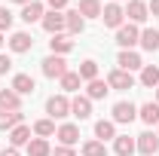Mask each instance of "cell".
<instances>
[{
    "instance_id": "1",
    "label": "cell",
    "mask_w": 159,
    "mask_h": 156,
    "mask_svg": "<svg viewBox=\"0 0 159 156\" xmlns=\"http://www.w3.org/2000/svg\"><path fill=\"white\" fill-rule=\"evenodd\" d=\"M40 71H43V77H49V80H61L67 74V61H64V55H46L40 61Z\"/></svg>"
},
{
    "instance_id": "2",
    "label": "cell",
    "mask_w": 159,
    "mask_h": 156,
    "mask_svg": "<svg viewBox=\"0 0 159 156\" xmlns=\"http://www.w3.org/2000/svg\"><path fill=\"white\" fill-rule=\"evenodd\" d=\"M101 21H104V28L119 31V28L125 25V9H122L119 3H107V6L101 9Z\"/></svg>"
},
{
    "instance_id": "3",
    "label": "cell",
    "mask_w": 159,
    "mask_h": 156,
    "mask_svg": "<svg viewBox=\"0 0 159 156\" xmlns=\"http://www.w3.org/2000/svg\"><path fill=\"white\" fill-rule=\"evenodd\" d=\"M46 113H49V119H64V117H70V98H67V95H52V98H46Z\"/></svg>"
},
{
    "instance_id": "4",
    "label": "cell",
    "mask_w": 159,
    "mask_h": 156,
    "mask_svg": "<svg viewBox=\"0 0 159 156\" xmlns=\"http://www.w3.org/2000/svg\"><path fill=\"white\" fill-rule=\"evenodd\" d=\"M110 113H113V122H116V126H129V122L138 119V107H135L132 101H116Z\"/></svg>"
},
{
    "instance_id": "5",
    "label": "cell",
    "mask_w": 159,
    "mask_h": 156,
    "mask_svg": "<svg viewBox=\"0 0 159 156\" xmlns=\"http://www.w3.org/2000/svg\"><path fill=\"white\" fill-rule=\"evenodd\" d=\"M138 43H141V31H138V25L125 21V25L116 31V46H119V49H132V46H138Z\"/></svg>"
},
{
    "instance_id": "6",
    "label": "cell",
    "mask_w": 159,
    "mask_h": 156,
    "mask_svg": "<svg viewBox=\"0 0 159 156\" xmlns=\"http://www.w3.org/2000/svg\"><path fill=\"white\" fill-rule=\"evenodd\" d=\"M135 144H138L141 156H156L159 153V135L156 132H141V135L135 138Z\"/></svg>"
},
{
    "instance_id": "7",
    "label": "cell",
    "mask_w": 159,
    "mask_h": 156,
    "mask_svg": "<svg viewBox=\"0 0 159 156\" xmlns=\"http://www.w3.org/2000/svg\"><path fill=\"white\" fill-rule=\"evenodd\" d=\"M107 86L110 89H119V92H129V89H135V77L129 74V71H110L107 74Z\"/></svg>"
},
{
    "instance_id": "8",
    "label": "cell",
    "mask_w": 159,
    "mask_h": 156,
    "mask_svg": "<svg viewBox=\"0 0 159 156\" xmlns=\"http://www.w3.org/2000/svg\"><path fill=\"white\" fill-rule=\"evenodd\" d=\"M125 19L132 21V25H144V21L150 19L147 3H144V0H129V6H125Z\"/></svg>"
},
{
    "instance_id": "9",
    "label": "cell",
    "mask_w": 159,
    "mask_h": 156,
    "mask_svg": "<svg viewBox=\"0 0 159 156\" xmlns=\"http://www.w3.org/2000/svg\"><path fill=\"white\" fill-rule=\"evenodd\" d=\"M64 31H67V37H77V34L86 31V19L77 9H64Z\"/></svg>"
},
{
    "instance_id": "10",
    "label": "cell",
    "mask_w": 159,
    "mask_h": 156,
    "mask_svg": "<svg viewBox=\"0 0 159 156\" xmlns=\"http://www.w3.org/2000/svg\"><path fill=\"white\" fill-rule=\"evenodd\" d=\"M40 25H43V31H46V34H52V37H55V34H61V31H64V12L49 9V12L43 16V21H40Z\"/></svg>"
},
{
    "instance_id": "11",
    "label": "cell",
    "mask_w": 159,
    "mask_h": 156,
    "mask_svg": "<svg viewBox=\"0 0 159 156\" xmlns=\"http://www.w3.org/2000/svg\"><path fill=\"white\" fill-rule=\"evenodd\" d=\"M116 64H119V71H129V74H132V71H141V67H144L141 55H138V52H132V49H122V52L116 55Z\"/></svg>"
},
{
    "instance_id": "12",
    "label": "cell",
    "mask_w": 159,
    "mask_h": 156,
    "mask_svg": "<svg viewBox=\"0 0 159 156\" xmlns=\"http://www.w3.org/2000/svg\"><path fill=\"white\" fill-rule=\"evenodd\" d=\"M9 49H12V52H19V55H25V52H31V49H34V37H31L28 31H16V34L9 37Z\"/></svg>"
},
{
    "instance_id": "13",
    "label": "cell",
    "mask_w": 159,
    "mask_h": 156,
    "mask_svg": "<svg viewBox=\"0 0 159 156\" xmlns=\"http://www.w3.org/2000/svg\"><path fill=\"white\" fill-rule=\"evenodd\" d=\"M43 16H46V9H43V3H40V0H31V3H25V6H21V21H25V25L43 21Z\"/></svg>"
},
{
    "instance_id": "14",
    "label": "cell",
    "mask_w": 159,
    "mask_h": 156,
    "mask_svg": "<svg viewBox=\"0 0 159 156\" xmlns=\"http://www.w3.org/2000/svg\"><path fill=\"white\" fill-rule=\"evenodd\" d=\"M55 138H58L64 147H74L80 141V126H74V122H64V126H58L55 129Z\"/></svg>"
},
{
    "instance_id": "15",
    "label": "cell",
    "mask_w": 159,
    "mask_h": 156,
    "mask_svg": "<svg viewBox=\"0 0 159 156\" xmlns=\"http://www.w3.org/2000/svg\"><path fill=\"white\" fill-rule=\"evenodd\" d=\"M9 89H12L16 95H31V92L37 89V83H34V77H31V74H16Z\"/></svg>"
},
{
    "instance_id": "16",
    "label": "cell",
    "mask_w": 159,
    "mask_h": 156,
    "mask_svg": "<svg viewBox=\"0 0 159 156\" xmlns=\"http://www.w3.org/2000/svg\"><path fill=\"white\" fill-rule=\"evenodd\" d=\"M9 110H21V95H16L12 89H0V113Z\"/></svg>"
},
{
    "instance_id": "17",
    "label": "cell",
    "mask_w": 159,
    "mask_h": 156,
    "mask_svg": "<svg viewBox=\"0 0 159 156\" xmlns=\"http://www.w3.org/2000/svg\"><path fill=\"white\" fill-rule=\"evenodd\" d=\"M70 117H77V119H89L92 117V101L86 95H77L74 101H70Z\"/></svg>"
},
{
    "instance_id": "18",
    "label": "cell",
    "mask_w": 159,
    "mask_h": 156,
    "mask_svg": "<svg viewBox=\"0 0 159 156\" xmlns=\"http://www.w3.org/2000/svg\"><path fill=\"white\" fill-rule=\"evenodd\" d=\"M138 119L147 122V126H159V104H156V101L141 104V107H138Z\"/></svg>"
},
{
    "instance_id": "19",
    "label": "cell",
    "mask_w": 159,
    "mask_h": 156,
    "mask_svg": "<svg viewBox=\"0 0 159 156\" xmlns=\"http://www.w3.org/2000/svg\"><path fill=\"white\" fill-rule=\"evenodd\" d=\"M28 141H31V126H25V122L9 132V147H16V150L19 147H28Z\"/></svg>"
},
{
    "instance_id": "20",
    "label": "cell",
    "mask_w": 159,
    "mask_h": 156,
    "mask_svg": "<svg viewBox=\"0 0 159 156\" xmlns=\"http://www.w3.org/2000/svg\"><path fill=\"white\" fill-rule=\"evenodd\" d=\"M135 150H138L135 138H129V135H116V138H113V153H116V156H132Z\"/></svg>"
},
{
    "instance_id": "21",
    "label": "cell",
    "mask_w": 159,
    "mask_h": 156,
    "mask_svg": "<svg viewBox=\"0 0 159 156\" xmlns=\"http://www.w3.org/2000/svg\"><path fill=\"white\" fill-rule=\"evenodd\" d=\"M101 0H80L77 3V12L83 16V19H101Z\"/></svg>"
},
{
    "instance_id": "22",
    "label": "cell",
    "mask_w": 159,
    "mask_h": 156,
    "mask_svg": "<svg viewBox=\"0 0 159 156\" xmlns=\"http://www.w3.org/2000/svg\"><path fill=\"white\" fill-rule=\"evenodd\" d=\"M49 49H52V55H67L74 49V40L67 37V34H55V37L49 40Z\"/></svg>"
},
{
    "instance_id": "23",
    "label": "cell",
    "mask_w": 159,
    "mask_h": 156,
    "mask_svg": "<svg viewBox=\"0 0 159 156\" xmlns=\"http://www.w3.org/2000/svg\"><path fill=\"white\" fill-rule=\"evenodd\" d=\"M95 138L98 141H113L116 138V122L113 119H98L95 122Z\"/></svg>"
},
{
    "instance_id": "24",
    "label": "cell",
    "mask_w": 159,
    "mask_h": 156,
    "mask_svg": "<svg viewBox=\"0 0 159 156\" xmlns=\"http://www.w3.org/2000/svg\"><path fill=\"white\" fill-rule=\"evenodd\" d=\"M107 92H110L107 80H101V77H98V80H92V83H89V89H86V98H89V101H101Z\"/></svg>"
},
{
    "instance_id": "25",
    "label": "cell",
    "mask_w": 159,
    "mask_h": 156,
    "mask_svg": "<svg viewBox=\"0 0 159 156\" xmlns=\"http://www.w3.org/2000/svg\"><path fill=\"white\" fill-rule=\"evenodd\" d=\"M141 86H147V89H156L159 86V67L156 64H144L141 67Z\"/></svg>"
},
{
    "instance_id": "26",
    "label": "cell",
    "mask_w": 159,
    "mask_h": 156,
    "mask_svg": "<svg viewBox=\"0 0 159 156\" xmlns=\"http://www.w3.org/2000/svg\"><path fill=\"white\" fill-rule=\"evenodd\" d=\"M141 46L147 52H159V31L156 28H144L141 31Z\"/></svg>"
},
{
    "instance_id": "27",
    "label": "cell",
    "mask_w": 159,
    "mask_h": 156,
    "mask_svg": "<svg viewBox=\"0 0 159 156\" xmlns=\"http://www.w3.org/2000/svg\"><path fill=\"white\" fill-rule=\"evenodd\" d=\"M28 156H52V147L46 138H31L28 141Z\"/></svg>"
},
{
    "instance_id": "28",
    "label": "cell",
    "mask_w": 159,
    "mask_h": 156,
    "mask_svg": "<svg viewBox=\"0 0 159 156\" xmlns=\"http://www.w3.org/2000/svg\"><path fill=\"white\" fill-rule=\"evenodd\" d=\"M21 119H25V113L21 110H9V113H0V132L3 129H16V126H21Z\"/></svg>"
},
{
    "instance_id": "29",
    "label": "cell",
    "mask_w": 159,
    "mask_h": 156,
    "mask_svg": "<svg viewBox=\"0 0 159 156\" xmlns=\"http://www.w3.org/2000/svg\"><path fill=\"white\" fill-rule=\"evenodd\" d=\"M80 80H86V83H92V80H98V61H92V58H86L83 64H80Z\"/></svg>"
},
{
    "instance_id": "30",
    "label": "cell",
    "mask_w": 159,
    "mask_h": 156,
    "mask_svg": "<svg viewBox=\"0 0 159 156\" xmlns=\"http://www.w3.org/2000/svg\"><path fill=\"white\" fill-rule=\"evenodd\" d=\"M34 135L37 138H52L55 135V119H37V122H34Z\"/></svg>"
},
{
    "instance_id": "31",
    "label": "cell",
    "mask_w": 159,
    "mask_h": 156,
    "mask_svg": "<svg viewBox=\"0 0 159 156\" xmlns=\"http://www.w3.org/2000/svg\"><path fill=\"white\" fill-rule=\"evenodd\" d=\"M83 156H107V147H104V141H98V138L86 141V144H83Z\"/></svg>"
},
{
    "instance_id": "32",
    "label": "cell",
    "mask_w": 159,
    "mask_h": 156,
    "mask_svg": "<svg viewBox=\"0 0 159 156\" xmlns=\"http://www.w3.org/2000/svg\"><path fill=\"white\" fill-rule=\"evenodd\" d=\"M58 83H61V89H64V92H77L83 80H80V74H77V71H67V74H64Z\"/></svg>"
},
{
    "instance_id": "33",
    "label": "cell",
    "mask_w": 159,
    "mask_h": 156,
    "mask_svg": "<svg viewBox=\"0 0 159 156\" xmlns=\"http://www.w3.org/2000/svg\"><path fill=\"white\" fill-rule=\"evenodd\" d=\"M9 28H12V12H9L6 6H0V34L9 31Z\"/></svg>"
},
{
    "instance_id": "34",
    "label": "cell",
    "mask_w": 159,
    "mask_h": 156,
    "mask_svg": "<svg viewBox=\"0 0 159 156\" xmlns=\"http://www.w3.org/2000/svg\"><path fill=\"white\" fill-rule=\"evenodd\" d=\"M52 156H77V153H74V147H64V144H58V147L52 150Z\"/></svg>"
},
{
    "instance_id": "35",
    "label": "cell",
    "mask_w": 159,
    "mask_h": 156,
    "mask_svg": "<svg viewBox=\"0 0 159 156\" xmlns=\"http://www.w3.org/2000/svg\"><path fill=\"white\" fill-rule=\"evenodd\" d=\"M9 67H12V58L0 52V74H9Z\"/></svg>"
},
{
    "instance_id": "36",
    "label": "cell",
    "mask_w": 159,
    "mask_h": 156,
    "mask_svg": "<svg viewBox=\"0 0 159 156\" xmlns=\"http://www.w3.org/2000/svg\"><path fill=\"white\" fill-rule=\"evenodd\" d=\"M46 3H49L55 12H64V6H67V0H46Z\"/></svg>"
},
{
    "instance_id": "37",
    "label": "cell",
    "mask_w": 159,
    "mask_h": 156,
    "mask_svg": "<svg viewBox=\"0 0 159 156\" xmlns=\"http://www.w3.org/2000/svg\"><path fill=\"white\" fill-rule=\"evenodd\" d=\"M147 9H150V16H153V19H159V0H150V3H147Z\"/></svg>"
},
{
    "instance_id": "38",
    "label": "cell",
    "mask_w": 159,
    "mask_h": 156,
    "mask_svg": "<svg viewBox=\"0 0 159 156\" xmlns=\"http://www.w3.org/2000/svg\"><path fill=\"white\" fill-rule=\"evenodd\" d=\"M0 156H19V150L16 147H6V150H0Z\"/></svg>"
},
{
    "instance_id": "39",
    "label": "cell",
    "mask_w": 159,
    "mask_h": 156,
    "mask_svg": "<svg viewBox=\"0 0 159 156\" xmlns=\"http://www.w3.org/2000/svg\"><path fill=\"white\" fill-rule=\"evenodd\" d=\"M12 3H21V6H25V3H31V0H12Z\"/></svg>"
},
{
    "instance_id": "40",
    "label": "cell",
    "mask_w": 159,
    "mask_h": 156,
    "mask_svg": "<svg viewBox=\"0 0 159 156\" xmlns=\"http://www.w3.org/2000/svg\"><path fill=\"white\" fill-rule=\"evenodd\" d=\"M156 104H159V86H156Z\"/></svg>"
},
{
    "instance_id": "41",
    "label": "cell",
    "mask_w": 159,
    "mask_h": 156,
    "mask_svg": "<svg viewBox=\"0 0 159 156\" xmlns=\"http://www.w3.org/2000/svg\"><path fill=\"white\" fill-rule=\"evenodd\" d=\"M0 49H3V34H0Z\"/></svg>"
},
{
    "instance_id": "42",
    "label": "cell",
    "mask_w": 159,
    "mask_h": 156,
    "mask_svg": "<svg viewBox=\"0 0 159 156\" xmlns=\"http://www.w3.org/2000/svg\"><path fill=\"white\" fill-rule=\"evenodd\" d=\"M113 3H119V0H113Z\"/></svg>"
},
{
    "instance_id": "43",
    "label": "cell",
    "mask_w": 159,
    "mask_h": 156,
    "mask_svg": "<svg viewBox=\"0 0 159 156\" xmlns=\"http://www.w3.org/2000/svg\"><path fill=\"white\" fill-rule=\"evenodd\" d=\"M156 135H159V132H156Z\"/></svg>"
}]
</instances>
